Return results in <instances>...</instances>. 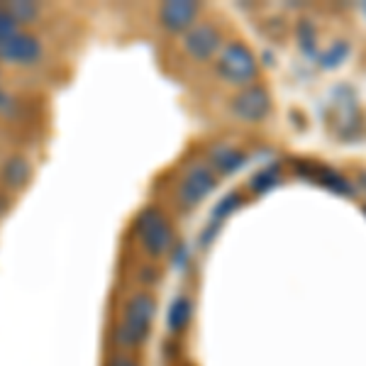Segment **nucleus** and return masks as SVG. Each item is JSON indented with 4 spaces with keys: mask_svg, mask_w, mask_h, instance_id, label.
<instances>
[{
    "mask_svg": "<svg viewBox=\"0 0 366 366\" xmlns=\"http://www.w3.org/2000/svg\"><path fill=\"white\" fill-rule=\"evenodd\" d=\"M364 212H366V208H364Z\"/></svg>",
    "mask_w": 366,
    "mask_h": 366,
    "instance_id": "20",
    "label": "nucleus"
},
{
    "mask_svg": "<svg viewBox=\"0 0 366 366\" xmlns=\"http://www.w3.org/2000/svg\"><path fill=\"white\" fill-rule=\"evenodd\" d=\"M8 5V10L13 13V17L20 25H27V22H34L42 13V8H39L37 3H25V0H20V3H5Z\"/></svg>",
    "mask_w": 366,
    "mask_h": 366,
    "instance_id": "13",
    "label": "nucleus"
},
{
    "mask_svg": "<svg viewBox=\"0 0 366 366\" xmlns=\"http://www.w3.org/2000/svg\"><path fill=\"white\" fill-rule=\"evenodd\" d=\"M157 320V298L149 291H134L125 298L110 330V342L120 352H137L149 342Z\"/></svg>",
    "mask_w": 366,
    "mask_h": 366,
    "instance_id": "1",
    "label": "nucleus"
},
{
    "mask_svg": "<svg viewBox=\"0 0 366 366\" xmlns=\"http://www.w3.org/2000/svg\"><path fill=\"white\" fill-rule=\"evenodd\" d=\"M139 366H142V364H139Z\"/></svg>",
    "mask_w": 366,
    "mask_h": 366,
    "instance_id": "22",
    "label": "nucleus"
},
{
    "mask_svg": "<svg viewBox=\"0 0 366 366\" xmlns=\"http://www.w3.org/2000/svg\"><path fill=\"white\" fill-rule=\"evenodd\" d=\"M239 208V196L237 193H229V196H225L220 200V203L215 205V212H212V220H215V227L220 225L225 217H229V212H234Z\"/></svg>",
    "mask_w": 366,
    "mask_h": 366,
    "instance_id": "16",
    "label": "nucleus"
},
{
    "mask_svg": "<svg viewBox=\"0 0 366 366\" xmlns=\"http://www.w3.org/2000/svg\"><path fill=\"white\" fill-rule=\"evenodd\" d=\"M364 10H366V8H364Z\"/></svg>",
    "mask_w": 366,
    "mask_h": 366,
    "instance_id": "21",
    "label": "nucleus"
},
{
    "mask_svg": "<svg viewBox=\"0 0 366 366\" xmlns=\"http://www.w3.org/2000/svg\"><path fill=\"white\" fill-rule=\"evenodd\" d=\"M347 54H350V44H347V42H335V44L330 46V49L320 56V64H322L325 69H337L340 64L347 59Z\"/></svg>",
    "mask_w": 366,
    "mask_h": 366,
    "instance_id": "15",
    "label": "nucleus"
},
{
    "mask_svg": "<svg viewBox=\"0 0 366 366\" xmlns=\"http://www.w3.org/2000/svg\"><path fill=\"white\" fill-rule=\"evenodd\" d=\"M32 181V164L25 154H10L0 164V186L10 193L25 191Z\"/></svg>",
    "mask_w": 366,
    "mask_h": 366,
    "instance_id": "9",
    "label": "nucleus"
},
{
    "mask_svg": "<svg viewBox=\"0 0 366 366\" xmlns=\"http://www.w3.org/2000/svg\"><path fill=\"white\" fill-rule=\"evenodd\" d=\"M232 113L244 122H259L271 113V96L262 86H247L232 98Z\"/></svg>",
    "mask_w": 366,
    "mask_h": 366,
    "instance_id": "6",
    "label": "nucleus"
},
{
    "mask_svg": "<svg viewBox=\"0 0 366 366\" xmlns=\"http://www.w3.org/2000/svg\"><path fill=\"white\" fill-rule=\"evenodd\" d=\"M134 237L152 259L164 257L174 247V227L157 208H144L134 217Z\"/></svg>",
    "mask_w": 366,
    "mask_h": 366,
    "instance_id": "2",
    "label": "nucleus"
},
{
    "mask_svg": "<svg viewBox=\"0 0 366 366\" xmlns=\"http://www.w3.org/2000/svg\"><path fill=\"white\" fill-rule=\"evenodd\" d=\"M200 13L198 3H188V0H171V3H164L159 8V22L167 32H183L186 34L191 27H196Z\"/></svg>",
    "mask_w": 366,
    "mask_h": 366,
    "instance_id": "8",
    "label": "nucleus"
},
{
    "mask_svg": "<svg viewBox=\"0 0 366 366\" xmlns=\"http://www.w3.org/2000/svg\"><path fill=\"white\" fill-rule=\"evenodd\" d=\"M220 42H222V37H220V32H217V27L196 25L183 34L181 46H183V51L191 59H196V61H208V59L215 56V51L220 49Z\"/></svg>",
    "mask_w": 366,
    "mask_h": 366,
    "instance_id": "7",
    "label": "nucleus"
},
{
    "mask_svg": "<svg viewBox=\"0 0 366 366\" xmlns=\"http://www.w3.org/2000/svg\"><path fill=\"white\" fill-rule=\"evenodd\" d=\"M44 59V42L34 32L20 29L0 42V61L10 66H34Z\"/></svg>",
    "mask_w": 366,
    "mask_h": 366,
    "instance_id": "4",
    "label": "nucleus"
},
{
    "mask_svg": "<svg viewBox=\"0 0 366 366\" xmlns=\"http://www.w3.org/2000/svg\"><path fill=\"white\" fill-rule=\"evenodd\" d=\"M15 32H20V22L13 17V13L8 10V5H0V42L13 37Z\"/></svg>",
    "mask_w": 366,
    "mask_h": 366,
    "instance_id": "17",
    "label": "nucleus"
},
{
    "mask_svg": "<svg viewBox=\"0 0 366 366\" xmlns=\"http://www.w3.org/2000/svg\"><path fill=\"white\" fill-rule=\"evenodd\" d=\"M298 42L303 46V51H312L315 49V27H312L310 20H300L298 25Z\"/></svg>",
    "mask_w": 366,
    "mask_h": 366,
    "instance_id": "18",
    "label": "nucleus"
},
{
    "mask_svg": "<svg viewBox=\"0 0 366 366\" xmlns=\"http://www.w3.org/2000/svg\"><path fill=\"white\" fill-rule=\"evenodd\" d=\"M8 210H10V196L8 193H0V217H3Z\"/></svg>",
    "mask_w": 366,
    "mask_h": 366,
    "instance_id": "19",
    "label": "nucleus"
},
{
    "mask_svg": "<svg viewBox=\"0 0 366 366\" xmlns=\"http://www.w3.org/2000/svg\"><path fill=\"white\" fill-rule=\"evenodd\" d=\"M212 188H215L212 171L208 167H203V164H196V167H191L183 174L179 188H176V198L186 208H196L198 203H203Z\"/></svg>",
    "mask_w": 366,
    "mask_h": 366,
    "instance_id": "5",
    "label": "nucleus"
},
{
    "mask_svg": "<svg viewBox=\"0 0 366 366\" xmlns=\"http://www.w3.org/2000/svg\"><path fill=\"white\" fill-rule=\"evenodd\" d=\"M276 183H279V171H276V167H271V169L257 171V174L249 179V188L254 193H267L269 188L276 186Z\"/></svg>",
    "mask_w": 366,
    "mask_h": 366,
    "instance_id": "14",
    "label": "nucleus"
},
{
    "mask_svg": "<svg viewBox=\"0 0 366 366\" xmlns=\"http://www.w3.org/2000/svg\"><path fill=\"white\" fill-rule=\"evenodd\" d=\"M193 312H196V305L188 296H176L171 300L169 310H167V330L169 335H183L193 322Z\"/></svg>",
    "mask_w": 366,
    "mask_h": 366,
    "instance_id": "10",
    "label": "nucleus"
},
{
    "mask_svg": "<svg viewBox=\"0 0 366 366\" xmlns=\"http://www.w3.org/2000/svg\"><path fill=\"white\" fill-rule=\"evenodd\" d=\"M217 74L227 84H249L259 74L257 56H254L249 46H244L242 42H229L222 49L220 59H217Z\"/></svg>",
    "mask_w": 366,
    "mask_h": 366,
    "instance_id": "3",
    "label": "nucleus"
},
{
    "mask_svg": "<svg viewBox=\"0 0 366 366\" xmlns=\"http://www.w3.org/2000/svg\"><path fill=\"white\" fill-rule=\"evenodd\" d=\"M210 164L220 171V174H234L237 169L244 167V154H242L239 149H234V147L220 144V147H212Z\"/></svg>",
    "mask_w": 366,
    "mask_h": 366,
    "instance_id": "12",
    "label": "nucleus"
},
{
    "mask_svg": "<svg viewBox=\"0 0 366 366\" xmlns=\"http://www.w3.org/2000/svg\"><path fill=\"white\" fill-rule=\"evenodd\" d=\"M298 164H300V167H305V179L317 181L320 186L330 188L332 193H342V196H350V193H352L350 181L342 179L340 174H335L332 169L320 167V164H312V162H298Z\"/></svg>",
    "mask_w": 366,
    "mask_h": 366,
    "instance_id": "11",
    "label": "nucleus"
}]
</instances>
